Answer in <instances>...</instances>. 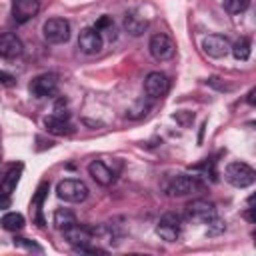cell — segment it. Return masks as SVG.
Returning <instances> with one entry per match:
<instances>
[{
    "mask_svg": "<svg viewBox=\"0 0 256 256\" xmlns=\"http://www.w3.org/2000/svg\"><path fill=\"white\" fill-rule=\"evenodd\" d=\"M64 232V238L68 240V244H72L74 248H80V246H88V244H92V240H96V236L98 234H104L106 232V228L104 226H86V224H72V226H68L66 230H62Z\"/></svg>",
    "mask_w": 256,
    "mask_h": 256,
    "instance_id": "cell-1",
    "label": "cell"
},
{
    "mask_svg": "<svg viewBox=\"0 0 256 256\" xmlns=\"http://www.w3.org/2000/svg\"><path fill=\"white\" fill-rule=\"evenodd\" d=\"M56 194L60 200L64 202H72V204H78V202H84L88 198V186L82 182V180H76V178H66V180H60L56 184Z\"/></svg>",
    "mask_w": 256,
    "mask_h": 256,
    "instance_id": "cell-2",
    "label": "cell"
},
{
    "mask_svg": "<svg viewBox=\"0 0 256 256\" xmlns=\"http://www.w3.org/2000/svg\"><path fill=\"white\" fill-rule=\"evenodd\" d=\"M226 180L234 186V188H246L250 184H254L256 180V172L252 166H248L246 162H230L226 166V172H224Z\"/></svg>",
    "mask_w": 256,
    "mask_h": 256,
    "instance_id": "cell-3",
    "label": "cell"
},
{
    "mask_svg": "<svg viewBox=\"0 0 256 256\" xmlns=\"http://www.w3.org/2000/svg\"><path fill=\"white\" fill-rule=\"evenodd\" d=\"M44 40L50 44H64L70 38V22L64 18H50L42 26Z\"/></svg>",
    "mask_w": 256,
    "mask_h": 256,
    "instance_id": "cell-4",
    "label": "cell"
},
{
    "mask_svg": "<svg viewBox=\"0 0 256 256\" xmlns=\"http://www.w3.org/2000/svg\"><path fill=\"white\" fill-rule=\"evenodd\" d=\"M148 50H150V56L158 62H164V60H170L176 52V44L172 42V38L168 34H154L148 42Z\"/></svg>",
    "mask_w": 256,
    "mask_h": 256,
    "instance_id": "cell-5",
    "label": "cell"
},
{
    "mask_svg": "<svg viewBox=\"0 0 256 256\" xmlns=\"http://www.w3.org/2000/svg\"><path fill=\"white\" fill-rule=\"evenodd\" d=\"M182 232V218L176 212H166L156 226V234L166 242H176Z\"/></svg>",
    "mask_w": 256,
    "mask_h": 256,
    "instance_id": "cell-6",
    "label": "cell"
},
{
    "mask_svg": "<svg viewBox=\"0 0 256 256\" xmlns=\"http://www.w3.org/2000/svg\"><path fill=\"white\" fill-rule=\"evenodd\" d=\"M186 218L190 222H196V224H208L212 218H216V206L208 200H192L188 206H186Z\"/></svg>",
    "mask_w": 256,
    "mask_h": 256,
    "instance_id": "cell-7",
    "label": "cell"
},
{
    "mask_svg": "<svg viewBox=\"0 0 256 256\" xmlns=\"http://www.w3.org/2000/svg\"><path fill=\"white\" fill-rule=\"evenodd\" d=\"M30 92H32V96H36V98H50V96H56V92H58V76H56V74H50V72L38 74V76L32 78V82H30Z\"/></svg>",
    "mask_w": 256,
    "mask_h": 256,
    "instance_id": "cell-8",
    "label": "cell"
},
{
    "mask_svg": "<svg viewBox=\"0 0 256 256\" xmlns=\"http://www.w3.org/2000/svg\"><path fill=\"white\" fill-rule=\"evenodd\" d=\"M202 184L198 180V176H188V174H178L170 180L168 184V194L170 196H188L196 190H200Z\"/></svg>",
    "mask_w": 256,
    "mask_h": 256,
    "instance_id": "cell-9",
    "label": "cell"
},
{
    "mask_svg": "<svg viewBox=\"0 0 256 256\" xmlns=\"http://www.w3.org/2000/svg\"><path fill=\"white\" fill-rule=\"evenodd\" d=\"M170 88V82H168V76L162 74V72H150L146 78H144V92L148 98H162Z\"/></svg>",
    "mask_w": 256,
    "mask_h": 256,
    "instance_id": "cell-10",
    "label": "cell"
},
{
    "mask_svg": "<svg viewBox=\"0 0 256 256\" xmlns=\"http://www.w3.org/2000/svg\"><path fill=\"white\" fill-rule=\"evenodd\" d=\"M40 10V0H12V18L16 24H26Z\"/></svg>",
    "mask_w": 256,
    "mask_h": 256,
    "instance_id": "cell-11",
    "label": "cell"
},
{
    "mask_svg": "<svg viewBox=\"0 0 256 256\" xmlns=\"http://www.w3.org/2000/svg\"><path fill=\"white\" fill-rule=\"evenodd\" d=\"M202 50L210 56V58H224L230 52V42L226 36L222 34H208L202 40Z\"/></svg>",
    "mask_w": 256,
    "mask_h": 256,
    "instance_id": "cell-12",
    "label": "cell"
},
{
    "mask_svg": "<svg viewBox=\"0 0 256 256\" xmlns=\"http://www.w3.org/2000/svg\"><path fill=\"white\" fill-rule=\"evenodd\" d=\"M102 46H104V40H102V34L96 28H84V30H80L78 48L84 54H98L102 50Z\"/></svg>",
    "mask_w": 256,
    "mask_h": 256,
    "instance_id": "cell-13",
    "label": "cell"
},
{
    "mask_svg": "<svg viewBox=\"0 0 256 256\" xmlns=\"http://www.w3.org/2000/svg\"><path fill=\"white\" fill-rule=\"evenodd\" d=\"M22 52H24V44L16 34H12V32L0 34V56L2 58L12 60V58L22 56Z\"/></svg>",
    "mask_w": 256,
    "mask_h": 256,
    "instance_id": "cell-14",
    "label": "cell"
},
{
    "mask_svg": "<svg viewBox=\"0 0 256 256\" xmlns=\"http://www.w3.org/2000/svg\"><path fill=\"white\" fill-rule=\"evenodd\" d=\"M124 30L130 34V36H142L144 32H146V28H148V18H144L142 14H138L136 10H132V12H128L126 16H124Z\"/></svg>",
    "mask_w": 256,
    "mask_h": 256,
    "instance_id": "cell-15",
    "label": "cell"
},
{
    "mask_svg": "<svg viewBox=\"0 0 256 256\" xmlns=\"http://www.w3.org/2000/svg\"><path fill=\"white\" fill-rule=\"evenodd\" d=\"M44 126L54 136H68V134L74 132V126L68 122V118H62V116H56V114L46 116L44 118Z\"/></svg>",
    "mask_w": 256,
    "mask_h": 256,
    "instance_id": "cell-16",
    "label": "cell"
},
{
    "mask_svg": "<svg viewBox=\"0 0 256 256\" xmlns=\"http://www.w3.org/2000/svg\"><path fill=\"white\" fill-rule=\"evenodd\" d=\"M88 172H90V176H92L100 186H110V184L114 182V172H112L104 162H100V160H92V162L88 164Z\"/></svg>",
    "mask_w": 256,
    "mask_h": 256,
    "instance_id": "cell-17",
    "label": "cell"
},
{
    "mask_svg": "<svg viewBox=\"0 0 256 256\" xmlns=\"http://www.w3.org/2000/svg\"><path fill=\"white\" fill-rule=\"evenodd\" d=\"M20 172H22V164L10 166V170L6 172V176H4L2 182H0V194H2V196H10V194L14 192L16 184H18V180H20Z\"/></svg>",
    "mask_w": 256,
    "mask_h": 256,
    "instance_id": "cell-18",
    "label": "cell"
},
{
    "mask_svg": "<svg viewBox=\"0 0 256 256\" xmlns=\"http://www.w3.org/2000/svg\"><path fill=\"white\" fill-rule=\"evenodd\" d=\"M0 226L8 232H18V230L24 228V216L20 212H6L0 218Z\"/></svg>",
    "mask_w": 256,
    "mask_h": 256,
    "instance_id": "cell-19",
    "label": "cell"
},
{
    "mask_svg": "<svg viewBox=\"0 0 256 256\" xmlns=\"http://www.w3.org/2000/svg\"><path fill=\"white\" fill-rule=\"evenodd\" d=\"M76 222H78V220H76L74 212H70V210H66V208H60V210L54 212V226H56L58 230H66L68 226H72V224H76Z\"/></svg>",
    "mask_w": 256,
    "mask_h": 256,
    "instance_id": "cell-20",
    "label": "cell"
},
{
    "mask_svg": "<svg viewBox=\"0 0 256 256\" xmlns=\"http://www.w3.org/2000/svg\"><path fill=\"white\" fill-rule=\"evenodd\" d=\"M250 40L248 38H240V40H236L232 46H230V52L234 54V58L236 60H248L250 58Z\"/></svg>",
    "mask_w": 256,
    "mask_h": 256,
    "instance_id": "cell-21",
    "label": "cell"
},
{
    "mask_svg": "<svg viewBox=\"0 0 256 256\" xmlns=\"http://www.w3.org/2000/svg\"><path fill=\"white\" fill-rule=\"evenodd\" d=\"M46 184H40V188H38V192H36V196H34V200H32V204H30V210L34 212V220L42 226L44 224V220H42V214H40V204H42V198H44V192H46Z\"/></svg>",
    "mask_w": 256,
    "mask_h": 256,
    "instance_id": "cell-22",
    "label": "cell"
},
{
    "mask_svg": "<svg viewBox=\"0 0 256 256\" xmlns=\"http://www.w3.org/2000/svg\"><path fill=\"white\" fill-rule=\"evenodd\" d=\"M224 10L230 14H240L250 6V0H224Z\"/></svg>",
    "mask_w": 256,
    "mask_h": 256,
    "instance_id": "cell-23",
    "label": "cell"
},
{
    "mask_svg": "<svg viewBox=\"0 0 256 256\" xmlns=\"http://www.w3.org/2000/svg\"><path fill=\"white\" fill-rule=\"evenodd\" d=\"M14 246L24 248V250H30V252H38V254H42V252H44V248H42L40 244H36V242H32V240H28V238H22V236H16V238H14Z\"/></svg>",
    "mask_w": 256,
    "mask_h": 256,
    "instance_id": "cell-24",
    "label": "cell"
},
{
    "mask_svg": "<svg viewBox=\"0 0 256 256\" xmlns=\"http://www.w3.org/2000/svg\"><path fill=\"white\" fill-rule=\"evenodd\" d=\"M138 110H128V116L130 118H140V116H146V112L150 110V102H144V100H138L136 102Z\"/></svg>",
    "mask_w": 256,
    "mask_h": 256,
    "instance_id": "cell-25",
    "label": "cell"
},
{
    "mask_svg": "<svg viewBox=\"0 0 256 256\" xmlns=\"http://www.w3.org/2000/svg\"><path fill=\"white\" fill-rule=\"evenodd\" d=\"M224 228H226V224H224L222 220H218V218H212V220L208 222V236H216V234L224 232Z\"/></svg>",
    "mask_w": 256,
    "mask_h": 256,
    "instance_id": "cell-26",
    "label": "cell"
},
{
    "mask_svg": "<svg viewBox=\"0 0 256 256\" xmlns=\"http://www.w3.org/2000/svg\"><path fill=\"white\" fill-rule=\"evenodd\" d=\"M94 28H96L98 32H102V30H112V28H114V22H112V18H110V16H102V18H98V20H96Z\"/></svg>",
    "mask_w": 256,
    "mask_h": 256,
    "instance_id": "cell-27",
    "label": "cell"
},
{
    "mask_svg": "<svg viewBox=\"0 0 256 256\" xmlns=\"http://www.w3.org/2000/svg\"><path fill=\"white\" fill-rule=\"evenodd\" d=\"M0 84H2V86H14V84H16V78H14L12 74L0 70Z\"/></svg>",
    "mask_w": 256,
    "mask_h": 256,
    "instance_id": "cell-28",
    "label": "cell"
},
{
    "mask_svg": "<svg viewBox=\"0 0 256 256\" xmlns=\"http://www.w3.org/2000/svg\"><path fill=\"white\" fill-rule=\"evenodd\" d=\"M254 94H256V90L252 88V90L248 92V98H246V100H248V104H252V106H254V102H256V100H254Z\"/></svg>",
    "mask_w": 256,
    "mask_h": 256,
    "instance_id": "cell-29",
    "label": "cell"
}]
</instances>
